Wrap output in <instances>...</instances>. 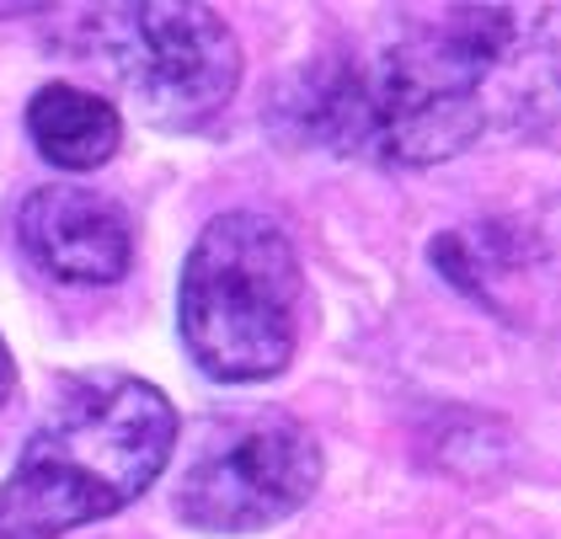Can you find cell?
Instances as JSON below:
<instances>
[{
    "mask_svg": "<svg viewBox=\"0 0 561 539\" xmlns=\"http://www.w3.org/2000/svg\"><path fill=\"white\" fill-rule=\"evenodd\" d=\"M518 38L508 5H455L412 27L401 43L358 70L300 76V113L310 139L337 150H375L401 167L449 161L481 134V81Z\"/></svg>",
    "mask_w": 561,
    "mask_h": 539,
    "instance_id": "6da1fadb",
    "label": "cell"
},
{
    "mask_svg": "<svg viewBox=\"0 0 561 539\" xmlns=\"http://www.w3.org/2000/svg\"><path fill=\"white\" fill-rule=\"evenodd\" d=\"M176 449L172 401L134 374L65 379L0 486V539H59L145 497Z\"/></svg>",
    "mask_w": 561,
    "mask_h": 539,
    "instance_id": "7a4b0ae2",
    "label": "cell"
},
{
    "mask_svg": "<svg viewBox=\"0 0 561 539\" xmlns=\"http://www.w3.org/2000/svg\"><path fill=\"white\" fill-rule=\"evenodd\" d=\"M300 305L305 278L289 236L257 208H230L209 219L187 251L176 326L198 369L247 385L289 369L300 342Z\"/></svg>",
    "mask_w": 561,
    "mask_h": 539,
    "instance_id": "3957f363",
    "label": "cell"
},
{
    "mask_svg": "<svg viewBox=\"0 0 561 539\" xmlns=\"http://www.w3.org/2000/svg\"><path fill=\"white\" fill-rule=\"evenodd\" d=\"M87 43L96 70L161 128L209 124L241 85V43L215 5H96Z\"/></svg>",
    "mask_w": 561,
    "mask_h": 539,
    "instance_id": "277c9868",
    "label": "cell"
},
{
    "mask_svg": "<svg viewBox=\"0 0 561 539\" xmlns=\"http://www.w3.org/2000/svg\"><path fill=\"white\" fill-rule=\"evenodd\" d=\"M321 486V449L295 416H247L219 427L176 481V518L209 535H252L300 513Z\"/></svg>",
    "mask_w": 561,
    "mask_h": 539,
    "instance_id": "5b68a950",
    "label": "cell"
},
{
    "mask_svg": "<svg viewBox=\"0 0 561 539\" xmlns=\"http://www.w3.org/2000/svg\"><path fill=\"white\" fill-rule=\"evenodd\" d=\"M16 236L59 284H118L134 256L124 208L91 187H38L16 214Z\"/></svg>",
    "mask_w": 561,
    "mask_h": 539,
    "instance_id": "8992f818",
    "label": "cell"
},
{
    "mask_svg": "<svg viewBox=\"0 0 561 539\" xmlns=\"http://www.w3.org/2000/svg\"><path fill=\"white\" fill-rule=\"evenodd\" d=\"M27 134L44 150V161H54L59 171H91L113 161L124 139V118L107 96H96L87 85L48 81L27 102Z\"/></svg>",
    "mask_w": 561,
    "mask_h": 539,
    "instance_id": "52a82bcc",
    "label": "cell"
},
{
    "mask_svg": "<svg viewBox=\"0 0 561 539\" xmlns=\"http://www.w3.org/2000/svg\"><path fill=\"white\" fill-rule=\"evenodd\" d=\"M5 390H11V353H5V336H0V401H5Z\"/></svg>",
    "mask_w": 561,
    "mask_h": 539,
    "instance_id": "ba28073f",
    "label": "cell"
}]
</instances>
